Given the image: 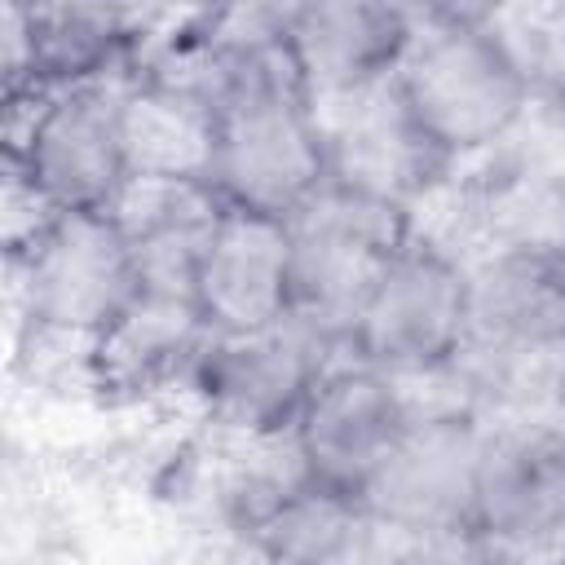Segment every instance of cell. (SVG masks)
<instances>
[{
    "instance_id": "6da1fadb",
    "label": "cell",
    "mask_w": 565,
    "mask_h": 565,
    "mask_svg": "<svg viewBox=\"0 0 565 565\" xmlns=\"http://www.w3.org/2000/svg\"><path fill=\"white\" fill-rule=\"evenodd\" d=\"M393 88L424 141L450 163L494 154L534 102L486 9H424Z\"/></svg>"
},
{
    "instance_id": "7a4b0ae2",
    "label": "cell",
    "mask_w": 565,
    "mask_h": 565,
    "mask_svg": "<svg viewBox=\"0 0 565 565\" xmlns=\"http://www.w3.org/2000/svg\"><path fill=\"white\" fill-rule=\"evenodd\" d=\"M327 181V137L287 57V40L252 57H230L212 190L230 207L291 221Z\"/></svg>"
},
{
    "instance_id": "3957f363",
    "label": "cell",
    "mask_w": 565,
    "mask_h": 565,
    "mask_svg": "<svg viewBox=\"0 0 565 565\" xmlns=\"http://www.w3.org/2000/svg\"><path fill=\"white\" fill-rule=\"evenodd\" d=\"M4 172L53 212H110L128 185L124 79L4 93Z\"/></svg>"
},
{
    "instance_id": "277c9868",
    "label": "cell",
    "mask_w": 565,
    "mask_h": 565,
    "mask_svg": "<svg viewBox=\"0 0 565 565\" xmlns=\"http://www.w3.org/2000/svg\"><path fill=\"white\" fill-rule=\"evenodd\" d=\"M9 265L26 327L84 344L106 335L146 291L115 212H57Z\"/></svg>"
},
{
    "instance_id": "5b68a950",
    "label": "cell",
    "mask_w": 565,
    "mask_h": 565,
    "mask_svg": "<svg viewBox=\"0 0 565 565\" xmlns=\"http://www.w3.org/2000/svg\"><path fill=\"white\" fill-rule=\"evenodd\" d=\"M463 349H468V265L411 238L366 291L344 335V353L406 384V380L459 371Z\"/></svg>"
},
{
    "instance_id": "8992f818",
    "label": "cell",
    "mask_w": 565,
    "mask_h": 565,
    "mask_svg": "<svg viewBox=\"0 0 565 565\" xmlns=\"http://www.w3.org/2000/svg\"><path fill=\"white\" fill-rule=\"evenodd\" d=\"M331 349L335 344L305 318L247 335H207L190 371V393L225 437L282 441L331 366Z\"/></svg>"
},
{
    "instance_id": "52a82bcc",
    "label": "cell",
    "mask_w": 565,
    "mask_h": 565,
    "mask_svg": "<svg viewBox=\"0 0 565 565\" xmlns=\"http://www.w3.org/2000/svg\"><path fill=\"white\" fill-rule=\"evenodd\" d=\"M287 225L296 247V318L344 349L366 291L411 243V221L393 203L327 181Z\"/></svg>"
},
{
    "instance_id": "ba28073f",
    "label": "cell",
    "mask_w": 565,
    "mask_h": 565,
    "mask_svg": "<svg viewBox=\"0 0 565 565\" xmlns=\"http://www.w3.org/2000/svg\"><path fill=\"white\" fill-rule=\"evenodd\" d=\"M481 450L486 428L468 406L415 411L397 450L362 494L366 516L406 543L472 534Z\"/></svg>"
},
{
    "instance_id": "9c48e42d",
    "label": "cell",
    "mask_w": 565,
    "mask_h": 565,
    "mask_svg": "<svg viewBox=\"0 0 565 565\" xmlns=\"http://www.w3.org/2000/svg\"><path fill=\"white\" fill-rule=\"evenodd\" d=\"M411 419L415 406L406 384L344 353L331 358V366L313 384L291 428V450L309 481L362 499L375 472L397 450Z\"/></svg>"
},
{
    "instance_id": "30bf717a",
    "label": "cell",
    "mask_w": 565,
    "mask_h": 565,
    "mask_svg": "<svg viewBox=\"0 0 565 565\" xmlns=\"http://www.w3.org/2000/svg\"><path fill=\"white\" fill-rule=\"evenodd\" d=\"M4 93H57L132 75L146 13L119 4H4Z\"/></svg>"
},
{
    "instance_id": "8fae6325",
    "label": "cell",
    "mask_w": 565,
    "mask_h": 565,
    "mask_svg": "<svg viewBox=\"0 0 565 565\" xmlns=\"http://www.w3.org/2000/svg\"><path fill=\"white\" fill-rule=\"evenodd\" d=\"M190 300L212 335H247L296 318L291 225L225 203L199 252Z\"/></svg>"
},
{
    "instance_id": "7c38bea8",
    "label": "cell",
    "mask_w": 565,
    "mask_h": 565,
    "mask_svg": "<svg viewBox=\"0 0 565 565\" xmlns=\"http://www.w3.org/2000/svg\"><path fill=\"white\" fill-rule=\"evenodd\" d=\"M313 110L327 137L331 181L353 194H366L406 212L433 181H441L455 168L411 124L393 79L366 93L313 102Z\"/></svg>"
},
{
    "instance_id": "4fadbf2b",
    "label": "cell",
    "mask_w": 565,
    "mask_h": 565,
    "mask_svg": "<svg viewBox=\"0 0 565 565\" xmlns=\"http://www.w3.org/2000/svg\"><path fill=\"white\" fill-rule=\"evenodd\" d=\"M415 9L380 0L287 4V57L309 102H331L388 84L415 40Z\"/></svg>"
},
{
    "instance_id": "5bb4252c",
    "label": "cell",
    "mask_w": 565,
    "mask_h": 565,
    "mask_svg": "<svg viewBox=\"0 0 565 565\" xmlns=\"http://www.w3.org/2000/svg\"><path fill=\"white\" fill-rule=\"evenodd\" d=\"M565 530V437L547 428L486 433L472 534L494 552L552 543Z\"/></svg>"
},
{
    "instance_id": "9a60e30c",
    "label": "cell",
    "mask_w": 565,
    "mask_h": 565,
    "mask_svg": "<svg viewBox=\"0 0 565 565\" xmlns=\"http://www.w3.org/2000/svg\"><path fill=\"white\" fill-rule=\"evenodd\" d=\"M207 327L190 296L141 291L137 305L93 340L88 384L110 397H150L172 384H190V371L207 344Z\"/></svg>"
},
{
    "instance_id": "2e32d148",
    "label": "cell",
    "mask_w": 565,
    "mask_h": 565,
    "mask_svg": "<svg viewBox=\"0 0 565 565\" xmlns=\"http://www.w3.org/2000/svg\"><path fill=\"white\" fill-rule=\"evenodd\" d=\"M221 106L168 75H124V150L128 181H199L212 185Z\"/></svg>"
},
{
    "instance_id": "e0dca14e",
    "label": "cell",
    "mask_w": 565,
    "mask_h": 565,
    "mask_svg": "<svg viewBox=\"0 0 565 565\" xmlns=\"http://www.w3.org/2000/svg\"><path fill=\"white\" fill-rule=\"evenodd\" d=\"M260 565H362L375 521L362 499L309 481L305 472L265 494L238 525Z\"/></svg>"
},
{
    "instance_id": "ac0fdd59",
    "label": "cell",
    "mask_w": 565,
    "mask_h": 565,
    "mask_svg": "<svg viewBox=\"0 0 565 565\" xmlns=\"http://www.w3.org/2000/svg\"><path fill=\"white\" fill-rule=\"evenodd\" d=\"M225 199L199 181H128L115 199V221L124 225L146 291L190 296L199 252L221 216Z\"/></svg>"
},
{
    "instance_id": "d6986e66",
    "label": "cell",
    "mask_w": 565,
    "mask_h": 565,
    "mask_svg": "<svg viewBox=\"0 0 565 565\" xmlns=\"http://www.w3.org/2000/svg\"><path fill=\"white\" fill-rule=\"evenodd\" d=\"M539 565H565V552H552V556H543Z\"/></svg>"
}]
</instances>
